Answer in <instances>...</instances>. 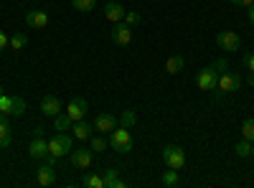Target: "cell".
<instances>
[{
  "label": "cell",
  "instance_id": "28",
  "mask_svg": "<svg viewBox=\"0 0 254 188\" xmlns=\"http://www.w3.org/2000/svg\"><path fill=\"white\" fill-rule=\"evenodd\" d=\"M122 20H125V23L130 26V28H135V26H140V23H142V15H140L137 10H127Z\"/></svg>",
  "mask_w": 254,
  "mask_h": 188
},
{
  "label": "cell",
  "instance_id": "34",
  "mask_svg": "<svg viewBox=\"0 0 254 188\" xmlns=\"http://www.w3.org/2000/svg\"><path fill=\"white\" fill-rule=\"evenodd\" d=\"M33 137H44V127H41V125H36V127H33Z\"/></svg>",
  "mask_w": 254,
  "mask_h": 188
},
{
  "label": "cell",
  "instance_id": "26",
  "mask_svg": "<svg viewBox=\"0 0 254 188\" xmlns=\"http://www.w3.org/2000/svg\"><path fill=\"white\" fill-rule=\"evenodd\" d=\"M234 153H237L239 158H252V140L237 142V145H234Z\"/></svg>",
  "mask_w": 254,
  "mask_h": 188
},
{
  "label": "cell",
  "instance_id": "24",
  "mask_svg": "<svg viewBox=\"0 0 254 188\" xmlns=\"http://www.w3.org/2000/svg\"><path fill=\"white\" fill-rule=\"evenodd\" d=\"M71 8L79 13H92L97 8V0H71Z\"/></svg>",
  "mask_w": 254,
  "mask_h": 188
},
{
  "label": "cell",
  "instance_id": "8",
  "mask_svg": "<svg viewBox=\"0 0 254 188\" xmlns=\"http://www.w3.org/2000/svg\"><path fill=\"white\" fill-rule=\"evenodd\" d=\"M110 36H112V41L117 46H127L132 41V28L125 23V20H120V23H115L112 26V31H110Z\"/></svg>",
  "mask_w": 254,
  "mask_h": 188
},
{
  "label": "cell",
  "instance_id": "39",
  "mask_svg": "<svg viewBox=\"0 0 254 188\" xmlns=\"http://www.w3.org/2000/svg\"><path fill=\"white\" fill-rule=\"evenodd\" d=\"M0 94H3V84H0Z\"/></svg>",
  "mask_w": 254,
  "mask_h": 188
},
{
  "label": "cell",
  "instance_id": "5",
  "mask_svg": "<svg viewBox=\"0 0 254 188\" xmlns=\"http://www.w3.org/2000/svg\"><path fill=\"white\" fill-rule=\"evenodd\" d=\"M163 163L168 168H176V171H183L186 168V150L181 145H165L163 148Z\"/></svg>",
  "mask_w": 254,
  "mask_h": 188
},
{
  "label": "cell",
  "instance_id": "17",
  "mask_svg": "<svg viewBox=\"0 0 254 188\" xmlns=\"http://www.w3.org/2000/svg\"><path fill=\"white\" fill-rule=\"evenodd\" d=\"M102 178H104V186L107 188H125L127 183L120 178V171L117 168H104L102 171Z\"/></svg>",
  "mask_w": 254,
  "mask_h": 188
},
{
  "label": "cell",
  "instance_id": "15",
  "mask_svg": "<svg viewBox=\"0 0 254 188\" xmlns=\"http://www.w3.org/2000/svg\"><path fill=\"white\" fill-rule=\"evenodd\" d=\"M36 181H38V186H54L56 183V165H49V163H44L41 168L36 171Z\"/></svg>",
  "mask_w": 254,
  "mask_h": 188
},
{
  "label": "cell",
  "instance_id": "22",
  "mask_svg": "<svg viewBox=\"0 0 254 188\" xmlns=\"http://www.w3.org/2000/svg\"><path fill=\"white\" fill-rule=\"evenodd\" d=\"M135 122H137V115H135V110H125V112L120 115V127L132 130V127H135Z\"/></svg>",
  "mask_w": 254,
  "mask_h": 188
},
{
  "label": "cell",
  "instance_id": "27",
  "mask_svg": "<svg viewBox=\"0 0 254 188\" xmlns=\"http://www.w3.org/2000/svg\"><path fill=\"white\" fill-rule=\"evenodd\" d=\"M84 186H87V188H107V186H104V178L97 176V173L84 176Z\"/></svg>",
  "mask_w": 254,
  "mask_h": 188
},
{
  "label": "cell",
  "instance_id": "37",
  "mask_svg": "<svg viewBox=\"0 0 254 188\" xmlns=\"http://www.w3.org/2000/svg\"><path fill=\"white\" fill-rule=\"evenodd\" d=\"M249 87H254V74L249 71Z\"/></svg>",
  "mask_w": 254,
  "mask_h": 188
},
{
  "label": "cell",
  "instance_id": "6",
  "mask_svg": "<svg viewBox=\"0 0 254 188\" xmlns=\"http://www.w3.org/2000/svg\"><path fill=\"white\" fill-rule=\"evenodd\" d=\"M216 46L221 51H229V54H234L242 49V38L234 33V31H219L216 33Z\"/></svg>",
  "mask_w": 254,
  "mask_h": 188
},
{
  "label": "cell",
  "instance_id": "10",
  "mask_svg": "<svg viewBox=\"0 0 254 188\" xmlns=\"http://www.w3.org/2000/svg\"><path fill=\"white\" fill-rule=\"evenodd\" d=\"M115 127H117V120H115V115H110V112H102V115H97V117H94V130H97L99 135H110Z\"/></svg>",
  "mask_w": 254,
  "mask_h": 188
},
{
  "label": "cell",
  "instance_id": "3",
  "mask_svg": "<svg viewBox=\"0 0 254 188\" xmlns=\"http://www.w3.org/2000/svg\"><path fill=\"white\" fill-rule=\"evenodd\" d=\"M110 148L115 150V153H130L132 150V135H130V130L127 127H115L112 132H110Z\"/></svg>",
  "mask_w": 254,
  "mask_h": 188
},
{
  "label": "cell",
  "instance_id": "4",
  "mask_svg": "<svg viewBox=\"0 0 254 188\" xmlns=\"http://www.w3.org/2000/svg\"><path fill=\"white\" fill-rule=\"evenodd\" d=\"M239 87H242V76L237 71L224 69L219 74V81H216V92L219 94H234V92H239Z\"/></svg>",
  "mask_w": 254,
  "mask_h": 188
},
{
  "label": "cell",
  "instance_id": "33",
  "mask_svg": "<svg viewBox=\"0 0 254 188\" xmlns=\"http://www.w3.org/2000/svg\"><path fill=\"white\" fill-rule=\"evenodd\" d=\"M5 49H10V36L5 31H0V51H5Z\"/></svg>",
  "mask_w": 254,
  "mask_h": 188
},
{
  "label": "cell",
  "instance_id": "18",
  "mask_svg": "<svg viewBox=\"0 0 254 188\" xmlns=\"http://www.w3.org/2000/svg\"><path fill=\"white\" fill-rule=\"evenodd\" d=\"M13 135H10V125H8V115H0V150H5L10 145Z\"/></svg>",
  "mask_w": 254,
  "mask_h": 188
},
{
  "label": "cell",
  "instance_id": "30",
  "mask_svg": "<svg viewBox=\"0 0 254 188\" xmlns=\"http://www.w3.org/2000/svg\"><path fill=\"white\" fill-rule=\"evenodd\" d=\"M242 135H244V140H252L254 142V120L252 117L242 122Z\"/></svg>",
  "mask_w": 254,
  "mask_h": 188
},
{
  "label": "cell",
  "instance_id": "19",
  "mask_svg": "<svg viewBox=\"0 0 254 188\" xmlns=\"http://www.w3.org/2000/svg\"><path fill=\"white\" fill-rule=\"evenodd\" d=\"M183 69H186V59H183L181 54L165 59V71H168V74H181Z\"/></svg>",
  "mask_w": 254,
  "mask_h": 188
},
{
  "label": "cell",
  "instance_id": "31",
  "mask_svg": "<svg viewBox=\"0 0 254 188\" xmlns=\"http://www.w3.org/2000/svg\"><path fill=\"white\" fill-rule=\"evenodd\" d=\"M26 112V99L23 97H13V117H20Z\"/></svg>",
  "mask_w": 254,
  "mask_h": 188
},
{
  "label": "cell",
  "instance_id": "23",
  "mask_svg": "<svg viewBox=\"0 0 254 188\" xmlns=\"http://www.w3.org/2000/svg\"><path fill=\"white\" fill-rule=\"evenodd\" d=\"M163 186H168V188L181 186V173H178L176 168H168V171L163 173Z\"/></svg>",
  "mask_w": 254,
  "mask_h": 188
},
{
  "label": "cell",
  "instance_id": "25",
  "mask_svg": "<svg viewBox=\"0 0 254 188\" xmlns=\"http://www.w3.org/2000/svg\"><path fill=\"white\" fill-rule=\"evenodd\" d=\"M26 46H28V36H26V33L18 31V33L10 36V49H13V51H20V49H26Z\"/></svg>",
  "mask_w": 254,
  "mask_h": 188
},
{
  "label": "cell",
  "instance_id": "2",
  "mask_svg": "<svg viewBox=\"0 0 254 188\" xmlns=\"http://www.w3.org/2000/svg\"><path fill=\"white\" fill-rule=\"evenodd\" d=\"M71 150H74V135H69V132H56L49 140V153L54 158H64V155L71 153Z\"/></svg>",
  "mask_w": 254,
  "mask_h": 188
},
{
  "label": "cell",
  "instance_id": "11",
  "mask_svg": "<svg viewBox=\"0 0 254 188\" xmlns=\"http://www.w3.org/2000/svg\"><path fill=\"white\" fill-rule=\"evenodd\" d=\"M102 10H104V18H107L110 23H120V20L125 18V13H127V8L122 3H115V0H107Z\"/></svg>",
  "mask_w": 254,
  "mask_h": 188
},
{
  "label": "cell",
  "instance_id": "20",
  "mask_svg": "<svg viewBox=\"0 0 254 188\" xmlns=\"http://www.w3.org/2000/svg\"><path fill=\"white\" fill-rule=\"evenodd\" d=\"M107 145H110L107 135H92V137H89V148L94 150V155H97V153H107Z\"/></svg>",
  "mask_w": 254,
  "mask_h": 188
},
{
  "label": "cell",
  "instance_id": "29",
  "mask_svg": "<svg viewBox=\"0 0 254 188\" xmlns=\"http://www.w3.org/2000/svg\"><path fill=\"white\" fill-rule=\"evenodd\" d=\"M0 115H13V97H8L5 92L0 94Z\"/></svg>",
  "mask_w": 254,
  "mask_h": 188
},
{
  "label": "cell",
  "instance_id": "7",
  "mask_svg": "<svg viewBox=\"0 0 254 188\" xmlns=\"http://www.w3.org/2000/svg\"><path fill=\"white\" fill-rule=\"evenodd\" d=\"M87 110H89V102H87V97H74V99L66 104V115H69L74 122H79V120L87 117Z\"/></svg>",
  "mask_w": 254,
  "mask_h": 188
},
{
  "label": "cell",
  "instance_id": "16",
  "mask_svg": "<svg viewBox=\"0 0 254 188\" xmlns=\"http://www.w3.org/2000/svg\"><path fill=\"white\" fill-rule=\"evenodd\" d=\"M41 112H44L46 117L61 115V99H59L56 94H46L44 99H41Z\"/></svg>",
  "mask_w": 254,
  "mask_h": 188
},
{
  "label": "cell",
  "instance_id": "32",
  "mask_svg": "<svg viewBox=\"0 0 254 188\" xmlns=\"http://www.w3.org/2000/svg\"><path fill=\"white\" fill-rule=\"evenodd\" d=\"M242 64H244V69H249V71L254 74V51H244V56H242Z\"/></svg>",
  "mask_w": 254,
  "mask_h": 188
},
{
  "label": "cell",
  "instance_id": "9",
  "mask_svg": "<svg viewBox=\"0 0 254 188\" xmlns=\"http://www.w3.org/2000/svg\"><path fill=\"white\" fill-rule=\"evenodd\" d=\"M71 165H76V168H84L87 171L89 165L94 163V150L92 148H79V150H71Z\"/></svg>",
  "mask_w": 254,
  "mask_h": 188
},
{
  "label": "cell",
  "instance_id": "13",
  "mask_svg": "<svg viewBox=\"0 0 254 188\" xmlns=\"http://www.w3.org/2000/svg\"><path fill=\"white\" fill-rule=\"evenodd\" d=\"M94 132H97V130H94V122L79 120V122L71 125V135H74V140H89Z\"/></svg>",
  "mask_w": 254,
  "mask_h": 188
},
{
  "label": "cell",
  "instance_id": "1",
  "mask_svg": "<svg viewBox=\"0 0 254 188\" xmlns=\"http://www.w3.org/2000/svg\"><path fill=\"white\" fill-rule=\"evenodd\" d=\"M224 69H226V61L224 59H219V61H214V64H208L206 69H201V74L196 76L198 89L201 92H214L216 89V81H219V74Z\"/></svg>",
  "mask_w": 254,
  "mask_h": 188
},
{
  "label": "cell",
  "instance_id": "12",
  "mask_svg": "<svg viewBox=\"0 0 254 188\" xmlns=\"http://www.w3.org/2000/svg\"><path fill=\"white\" fill-rule=\"evenodd\" d=\"M28 155L33 160H46V155H49V140L46 137H33L31 145H28Z\"/></svg>",
  "mask_w": 254,
  "mask_h": 188
},
{
  "label": "cell",
  "instance_id": "14",
  "mask_svg": "<svg viewBox=\"0 0 254 188\" xmlns=\"http://www.w3.org/2000/svg\"><path fill=\"white\" fill-rule=\"evenodd\" d=\"M26 26H28V28H38V31L46 28V26H49V13H46V10H36V8L28 10V13H26Z\"/></svg>",
  "mask_w": 254,
  "mask_h": 188
},
{
  "label": "cell",
  "instance_id": "36",
  "mask_svg": "<svg viewBox=\"0 0 254 188\" xmlns=\"http://www.w3.org/2000/svg\"><path fill=\"white\" fill-rule=\"evenodd\" d=\"M247 13H249V23H254V3L247 5Z\"/></svg>",
  "mask_w": 254,
  "mask_h": 188
},
{
  "label": "cell",
  "instance_id": "35",
  "mask_svg": "<svg viewBox=\"0 0 254 188\" xmlns=\"http://www.w3.org/2000/svg\"><path fill=\"white\" fill-rule=\"evenodd\" d=\"M231 3H234V5H244V8H247V5H252V3H254V0H231Z\"/></svg>",
  "mask_w": 254,
  "mask_h": 188
},
{
  "label": "cell",
  "instance_id": "21",
  "mask_svg": "<svg viewBox=\"0 0 254 188\" xmlns=\"http://www.w3.org/2000/svg\"><path fill=\"white\" fill-rule=\"evenodd\" d=\"M71 125H74V120H71L66 112H61V115H56V117H54V127H56L59 132H66V130H71Z\"/></svg>",
  "mask_w": 254,
  "mask_h": 188
},
{
  "label": "cell",
  "instance_id": "38",
  "mask_svg": "<svg viewBox=\"0 0 254 188\" xmlns=\"http://www.w3.org/2000/svg\"><path fill=\"white\" fill-rule=\"evenodd\" d=\"M252 158H254V142H252Z\"/></svg>",
  "mask_w": 254,
  "mask_h": 188
}]
</instances>
